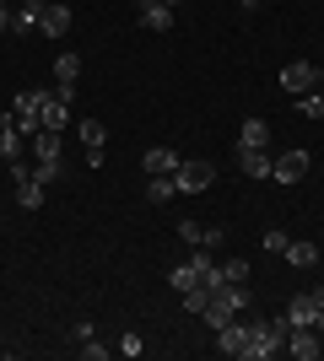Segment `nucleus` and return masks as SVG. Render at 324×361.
<instances>
[{
  "mask_svg": "<svg viewBox=\"0 0 324 361\" xmlns=\"http://www.w3.org/2000/svg\"><path fill=\"white\" fill-rule=\"evenodd\" d=\"M22 146H28V135H22L16 124H0V157H6V167L22 162Z\"/></svg>",
  "mask_w": 324,
  "mask_h": 361,
  "instance_id": "16",
  "label": "nucleus"
},
{
  "mask_svg": "<svg viewBox=\"0 0 324 361\" xmlns=\"http://www.w3.org/2000/svg\"><path fill=\"white\" fill-rule=\"evenodd\" d=\"M81 356H87V361H103V356H108V345H92V340H81Z\"/></svg>",
  "mask_w": 324,
  "mask_h": 361,
  "instance_id": "29",
  "label": "nucleus"
},
{
  "mask_svg": "<svg viewBox=\"0 0 324 361\" xmlns=\"http://www.w3.org/2000/svg\"><path fill=\"white\" fill-rule=\"evenodd\" d=\"M179 238H184L189 248H200V243H205V226L200 221H179Z\"/></svg>",
  "mask_w": 324,
  "mask_h": 361,
  "instance_id": "24",
  "label": "nucleus"
},
{
  "mask_svg": "<svg viewBox=\"0 0 324 361\" xmlns=\"http://www.w3.org/2000/svg\"><path fill=\"white\" fill-rule=\"evenodd\" d=\"M297 114H303V119H324V92H303V97H297Z\"/></svg>",
  "mask_w": 324,
  "mask_h": 361,
  "instance_id": "22",
  "label": "nucleus"
},
{
  "mask_svg": "<svg viewBox=\"0 0 324 361\" xmlns=\"http://www.w3.org/2000/svg\"><path fill=\"white\" fill-rule=\"evenodd\" d=\"M270 146V124L265 119H244V130H238V151H265Z\"/></svg>",
  "mask_w": 324,
  "mask_h": 361,
  "instance_id": "12",
  "label": "nucleus"
},
{
  "mask_svg": "<svg viewBox=\"0 0 324 361\" xmlns=\"http://www.w3.org/2000/svg\"><path fill=\"white\" fill-rule=\"evenodd\" d=\"M60 130H38V135H32V157H38V162H60Z\"/></svg>",
  "mask_w": 324,
  "mask_h": 361,
  "instance_id": "15",
  "label": "nucleus"
},
{
  "mask_svg": "<svg viewBox=\"0 0 324 361\" xmlns=\"http://www.w3.org/2000/svg\"><path fill=\"white\" fill-rule=\"evenodd\" d=\"M287 259H292L297 270H313V264H319V248H313L308 238H297V243H287Z\"/></svg>",
  "mask_w": 324,
  "mask_h": 361,
  "instance_id": "18",
  "label": "nucleus"
},
{
  "mask_svg": "<svg viewBox=\"0 0 324 361\" xmlns=\"http://www.w3.org/2000/svg\"><path fill=\"white\" fill-rule=\"evenodd\" d=\"M222 243H227V226H205V243H200L205 254H216V248H222Z\"/></svg>",
  "mask_w": 324,
  "mask_h": 361,
  "instance_id": "26",
  "label": "nucleus"
},
{
  "mask_svg": "<svg viewBox=\"0 0 324 361\" xmlns=\"http://www.w3.org/2000/svg\"><path fill=\"white\" fill-rule=\"evenodd\" d=\"M287 318H292V329H313V318H319V291H303V297H292Z\"/></svg>",
  "mask_w": 324,
  "mask_h": 361,
  "instance_id": "9",
  "label": "nucleus"
},
{
  "mask_svg": "<svg viewBox=\"0 0 324 361\" xmlns=\"http://www.w3.org/2000/svg\"><path fill=\"white\" fill-rule=\"evenodd\" d=\"M44 16V0H22V11H11V32H32Z\"/></svg>",
  "mask_w": 324,
  "mask_h": 361,
  "instance_id": "17",
  "label": "nucleus"
},
{
  "mask_svg": "<svg viewBox=\"0 0 324 361\" xmlns=\"http://www.w3.org/2000/svg\"><path fill=\"white\" fill-rule=\"evenodd\" d=\"M76 135H81V151H87V167H97L103 162V140H108V130L97 119H81L76 124Z\"/></svg>",
  "mask_w": 324,
  "mask_h": 361,
  "instance_id": "6",
  "label": "nucleus"
},
{
  "mask_svg": "<svg viewBox=\"0 0 324 361\" xmlns=\"http://www.w3.org/2000/svg\"><path fill=\"white\" fill-rule=\"evenodd\" d=\"M179 162H184V157H179L173 146H152L146 157H140V167H146L152 178H162V173H179Z\"/></svg>",
  "mask_w": 324,
  "mask_h": 361,
  "instance_id": "8",
  "label": "nucleus"
},
{
  "mask_svg": "<svg viewBox=\"0 0 324 361\" xmlns=\"http://www.w3.org/2000/svg\"><path fill=\"white\" fill-rule=\"evenodd\" d=\"M205 297H211V291H184V307H189V313H205Z\"/></svg>",
  "mask_w": 324,
  "mask_h": 361,
  "instance_id": "27",
  "label": "nucleus"
},
{
  "mask_svg": "<svg viewBox=\"0 0 324 361\" xmlns=\"http://www.w3.org/2000/svg\"><path fill=\"white\" fill-rule=\"evenodd\" d=\"M287 350H292V356L297 361H319V329H292V334H287Z\"/></svg>",
  "mask_w": 324,
  "mask_h": 361,
  "instance_id": "10",
  "label": "nucleus"
},
{
  "mask_svg": "<svg viewBox=\"0 0 324 361\" xmlns=\"http://www.w3.org/2000/svg\"><path fill=\"white\" fill-rule=\"evenodd\" d=\"M216 270H222V286H248V259H227Z\"/></svg>",
  "mask_w": 324,
  "mask_h": 361,
  "instance_id": "21",
  "label": "nucleus"
},
{
  "mask_svg": "<svg viewBox=\"0 0 324 361\" xmlns=\"http://www.w3.org/2000/svg\"><path fill=\"white\" fill-rule=\"evenodd\" d=\"M244 6H248V11H254V0H244Z\"/></svg>",
  "mask_w": 324,
  "mask_h": 361,
  "instance_id": "31",
  "label": "nucleus"
},
{
  "mask_svg": "<svg viewBox=\"0 0 324 361\" xmlns=\"http://www.w3.org/2000/svg\"><path fill=\"white\" fill-rule=\"evenodd\" d=\"M38 32H44V38H65V32H71V6H60V0H44Z\"/></svg>",
  "mask_w": 324,
  "mask_h": 361,
  "instance_id": "5",
  "label": "nucleus"
},
{
  "mask_svg": "<svg viewBox=\"0 0 324 361\" xmlns=\"http://www.w3.org/2000/svg\"><path fill=\"white\" fill-rule=\"evenodd\" d=\"M216 178L211 162H179V173H173V183H179V195H205Z\"/></svg>",
  "mask_w": 324,
  "mask_h": 361,
  "instance_id": "3",
  "label": "nucleus"
},
{
  "mask_svg": "<svg viewBox=\"0 0 324 361\" xmlns=\"http://www.w3.org/2000/svg\"><path fill=\"white\" fill-rule=\"evenodd\" d=\"M244 345H248V329H244V313H238L232 324L216 329V350H222V356H244Z\"/></svg>",
  "mask_w": 324,
  "mask_h": 361,
  "instance_id": "7",
  "label": "nucleus"
},
{
  "mask_svg": "<svg viewBox=\"0 0 324 361\" xmlns=\"http://www.w3.org/2000/svg\"><path fill=\"white\" fill-rule=\"evenodd\" d=\"M44 103H49V92L44 87H28V92H16V103H11V114H16V130L22 135H38L44 130Z\"/></svg>",
  "mask_w": 324,
  "mask_h": 361,
  "instance_id": "1",
  "label": "nucleus"
},
{
  "mask_svg": "<svg viewBox=\"0 0 324 361\" xmlns=\"http://www.w3.org/2000/svg\"><path fill=\"white\" fill-rule=\"evenodd\" d=\"M173 195H179V183H173V173H162V178H152V183H146V200H152V205H168Z\"/></svg>",
  "mask_w": 324,
  "mask_h": 361,
  "instance_id": "19",
  "label": "nucleus"
},
{
  "mask_svg": "<svg viewBox=\"0 0 324 361\" xmlns=\"http://www.w3.org/2000/svg\"><path fill=\"white\" fill-rule=\"evenodd\" d=\"M168 286L179 291V297H184V291H200V286H205V275H200V270H195V264L184 259V264H173V270H168Z\"/></svg>",
  "mask_w": 324,
  "mask_h": 361,
  "instance_id": "13",
  "label": "nucleus"
},
{
  "mask_svg": "<svg viewBox=\"0 0 324 361\" xmlns=\"http://www.w3.org/2000/svg\"><path fill=\"white\" fill-rule=\"evenodd\" d=\"M0 38H11V11H6V0H0Z\"/></svg>",
  "mask_w": 324,
  "mask_h": 361,
  "instance_id": "30",
  "label": "nucleus"
},
{
  "mask_svg": "<svg viewBox=\"0 0 324 361\" xmlns=\"http://www.w3.org/2000/svg\"><path fill=\"white\" fill-rule=\"evenodd\" d=\"M238 162H244V173H248V178H270L276 157H270V146H265V151H238Z\"/></svg>",
  "mask_w": 324,
  "mask_h": 361,
  "instance_id": "14",
  "label": "nucleus"
},
{
  "mask_svg": "<svg viewBox=\"0 0 324 361\" xmlns=\"http://www.w3.org/2000/svg\"><path fill=\"white\" fill-rule=\"evenodd\" d=\"M76 75H81V54H60L54 60V81L60 87H76Z\"/></svg>",
  "mask_w": 324,
  "mask_h": 361,
  "instance_id": "20",
  "label": "nucleus"
},
{
  "mask_svg": "<svg viewBox=\"0 0 324 361\" xmlns=\"http://www.w3.org/2000/svg\"><path fill=\"white\" fill-rule=\"evenodd\" d=\"M319 81H324V65H313V60H292V65H281V87L292 92V97L313 92Z\"/></svg>",
  "mask_w": 324,
  "mask_h": 361,
  "instance_id": "2",
  "label": "nucleus"
},
{
  "mask_svg": "<svg viewBox=\"0 0 324 361\" xmlns=\"http://www.w3.org/2000/svg\"><path fill=\"white\" fill-rule=\"evenodd\" d=\"M162 6H179V0H162Z\"/></svg>",
  "mask_w": 324,
  "mask_h": 361,
  "instance_id": "32",
  "label": "nucleus"
},
{
  "mask_svg": "<svg viewBox=\"0 0 324 361\" xmlns=\"http://www.w3.org/2000/svg\"><path fill=\"white\" fill-rule=\"evenodd\" d=\"M254 6H265V0H254Z\"/></svg>",
  "mask_w": 324,
  "mask_h": 361,
  "instance_id": "33",
  "label": "nucleus"
},
{
  "mask_svg": "<svg viewBox=\"0 0 324 361\" xmlns=\"http://www.w3.org/2000/svg\"><path fill=\"white\" fill-rule=\"evenodd\" d=\"M65 178V162H38V167H32V183H44V189H49V183H60Z\"/></svg>",
  "mask_w": 324,
  "mask_h": 361,
  "instance_id": "23",
  "label": "nucleus"
},
{
  "mask_svg": "<svg viewBox=\"0 0 324 361\" xmlns=\"http://www.w3.org/2000/svg\"><path fill=\"white\" fill-rule=\"evenodd\" d=\"M287 232H281V226H270V232H265V254H287Z\"/></svg>",
  "mask_w": 324,
  "mask_h": 361,
  "instance_id": "25",
  "label": "nucleus"
},
{
  "mask_svg": "<svg viewBox=\"0 0 324 361\" xmlns=\"http://www.w3.org/2000/svg\"><path fill=\"white\" fill-rule=\"evenodd\" d=\"M270 178L276 183H303L308 178V151H281L276 167H270Z\"/></svg>",
  "mask_w": 324,
  "mask_h": 361,
  "instance_id": "4",
  "label": "nucleus"
},
{
  "mask_svg": "<svg viewBox=\"0 0 324 361\" xmlns=\"http://www.w3.org/2000/svg\"><path fill=\"white\" fill-rule=\"evenodd\" d=\"M119 350H124V356H140V350H146V340H140V334H124Z\"/></svg>",
  "mask_w": 324,
  "mask_h": 361,
  "instance_id": "28",
  "label": "nucleus"
},
{
  "mask_svg": "<svg viewBox=\"0 0 324 361\" xmlns=\"http://www.w3.org/2000/svg\"><path fill=\"white\" fill-rule=\"evenodd\" d=\"M140 27L173 32V6H162V0H140Z\"/></svg>",
  "mask_w": 324,
  "mask_h": 361,
  "instance_id": "11",
  "label": "nucleus"
}]
</instances>
